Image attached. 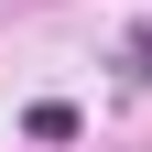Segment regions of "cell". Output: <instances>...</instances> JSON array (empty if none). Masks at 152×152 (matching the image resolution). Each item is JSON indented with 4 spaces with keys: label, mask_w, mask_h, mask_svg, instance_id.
<instances>
[{
    "label": "cell",
    "mask_w": 152,
    "mask_h": 152,
    "mask_svg": "<svg viewBox=\"0 0 152 152\" xmlns=\"http://www.w3.org/2000/svg\"><path fill=\"white\" fill-rule=\"evenodd\" d=\"M22 130H33V141H76V109H65V98H33Z\"/></svg>",
    "instance_id": "obj_1"
}]
</instances>
